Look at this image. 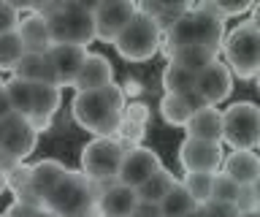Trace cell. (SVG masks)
Here are the masks:
<instances>
[{
    "label": "cell",
    "instance_id": "9c48e42d",
    "mask_svg": "<svg viewBox=\"0 0 260 217\" xmlns=\"http://www.w3.org/2000/svg\"><path fill=\"white\" fill-rule=\"evenodd\" d=\"M222 147L219 141H206V139H195V136H187V139L179 144V163L187 174L192 171H209L217 174L222 168Z\"/></svg>",
    "mask_w": 260,
    "mask_h": 217
},
{
    "label": "cell",
    "instance_id": "4fadbf2b",
    "mask_svg": "<svg viewBox=\"0 0 260 217\" xmlns=\"http://www.w3.org/2000/svg\"><path fill=\"white\" fill-rule=\"evenodd\" d=\"M3 125H6V131H3V144L0 147L8 149L19 160L30 158L32 149H36V141H38V131L30 125V119L22 114H11Z\"/></svg>",
    "mask_w": 260,
    "mask_h": 217
},
{
    "label": "cell",
    "instance_id": "7dc6e473",
    "mask_svg": "<svg viewBox=\"0 0 260 217\" xmlns=\"http://www.w3.org/2000/svg\"><path fill=\"white\" fill-rule=\"evenodd\" d=\"M52 3H54V0H36V6H32V11H36V14H44V11H46Z\"/></svg>",
    "mask_w": 260,
    "mask_h": 217
},
{
    "label": "cell",
    "instance_id": "ab89813d",
    "mask_svg": "<svg viewBox=\"0 0 260 217\" xmlns=\"http://www.w3.org/2000/svg\"><path fill=\"white\" fill-rule=\"evenodd\" d=\"M133 217H166L162 214V206L160 204H154V201H138V206H136V212Z\"/></svg>",
    "mask_w": 260,
    "mask_h": 217
},
{
    "label": "cell",
    "instance_id": "d6986e66",
    "mask_svg": "<svg viewBox=\"0 0 260 217\" xmlns=\"http://www.w3.org/2000/svg\"><path fill=\"white\" fill-rule=\"evenodd\" d=\"M114 82V68L109 57L103 54H87L84 66H81L76 82H73V90H98V87H106Z\"/></svg>",
    "mask_w": 260,
    "mask_h": 217
},
{
    "label": "cell",
    "instance_id": "9f6ffc18",
    "mask_svg": "<svg viewBox=\"0 0 260 217\" xmlns=\"http://www.w3.org/2000/svg\"><path fill=\"white\" fill-rule=\"evenodd\" d=\"M0 217H6V214H0Z\"/></svg>",
    "mask_w": 260,
    "mask_h": 217
},
{
    "label": "cell",
    "instance_id": "e575fe53",
    "mask_svg": "<svg viewBox=\"0 0 260 217\" xmlns=\"http://www.w3.org/2000/svg\"><path fill=\"white\" fill-rule=\"evenodd\" d=\"M214 3H217L219 14H222V17L228 19V17H239V14L249 11L255 0H214Z\"/></svg>",
    "mask_w": 260,
    "mask_h": 217
},
{
    "label": "cell",
    "instance_id": "8d00e7d4",
    "mask_svg": "<svg viewBox=\"0 0 260 217\" xmlns=\"http://www.w3.org/2000/svg\"><path fill=\"white\" fill-rule=\"evenodd\" d=\"M46 206H32V204H24V201H14L11 206L6 209V217H41Z\"/></svg>",
    "mask_w": 260,
    "mask_h": 217
},
{
    "label": "cell",
    "instance_id": "db71d44e",
    "mask_svg": "<svg viewBox=\"0 0 260 217\" xmlns=\"http://www.w3.org/2000/svg\"><path fill=\"white\" fill-rule=\"evenodd\" d=\"M3 122H6V119H3ZM3 122H0V144H3V131H6V125Z\"/></svg>",
    "mask_w": 260,
    "mask_h": 217
},
{
    "label": "cell",
    "instance_id": "4dcf8cb0",
    "mask_svg": "<svg viewBox=\"0 0 260 217\" xmlns=\"http://www.w3.org/2000/svg\"><path fill=\"white\" fill-rule=\"evenodd\" d=\"M187 190L192 193V198L198 201V204H206V201H211V188H214V174L209 171H192V174H184Z\"/></svg>",
    "mask_w": 260,
    "mask_h": 217
},
{
    "label": "cell",
    "instance_id": "6f0895ef",
    "mask_svg": "<svg viewBox=\"0 0 260 217\" xmlns=\"http://www.w3.org/2000/svg\"><path fill=\"white\" fill-rule=\"evenodd\" d=\"M0 84H3V82H0Z\"/></svg>",
    "mask_w": 260,
    "mask_h": 217
},
{
    "label": "cell",
    "instance_id": "d6a6232c",
    "mask_svg": "<svg viewBox=\"0 0 260 217\" xmlns=\"http://www.w3.org/2000/svg\"><path fill=\"white\" fill-rule=\"evenodd\" d=\"M117 136L122 141H125V147L130 149V147H136V144H141L144 141V136H146V125H141V122H133V119H122V125H119V131H117Z\"/></svg>",
    "mask_w": 260,
    "mask_h": 217
},
{
    "label": "cell",
    "instance_id": "c3c4849f",
    "mask_svg": "<svg viewBox=\"0 0 260 217\" xmlns=\"http://www.w3.org/2000/svg\"><path fill=\"white\" fill-rule=\"evenodd\" d=\"M71 217H101V209L92 206V209H84V212H79V214H71Z\"/></svg>",
    "mask_w": 260,
    "mask_h": 217
},
{
    "label": "cell",
    "instance_id": "ac0fdd59",
    "mask_svg": "<svg viewBox=\"0 0 260 217\" xmlns=\"http://www.w3.org/2000/svg\"><path fill=\"white\" fill-rule=\"evenodd\" d=\"M187 136L195 139H206V141H222L225 133V111H219L217 106H203L187 119L184 125Z\"/></svg>",
    "mask_w": 260,
    "mask_h": 217
},
{
    "label": "cell",
    "instance_id": "f907efd6",
    "mask_svg": "<svg viewBox=\"0 0 260 217\" xmlns=\"http://www.w3.org/2000/svg\"><path fill=\"white\" fill-rule=\"evenodd\" d=\"M6 190H8V174H6V171H0V196H3Z\"/></svg>",
    "mask_w": 260,
    "mask_h": 217
},
{
    "label": "cell",
    "instance_id": "2e32d148",
    "mask_svg": "<svg viewBox=\"0 0 260 217\" xmlns=\"http://www.w3.org/2000/svg\"><path fill=\"white\" fill-rule=\"evenodd\" d=\"M16 79H27L32 84H57V74L49 52H24L14 66Z\"/></svg>",
    "mask_w": 260,
    "mask_h": 217
},
{
    "label": "cell",
    "instance_id": "ee69618b",
    "mask_svg": "<svg viewBox=\"0 0 260 217\" xmlns=\"http://www.w3.org/2000/svg\"><path fill=\"white\" fill-rule=\"evenodd\" d=\"M122 90H125V95H130V98H138V95L144 92V84L138 82V79H125V84H122Z\"/></svg>",
    "mask_w": 260,
    "mask_h": 217
},
{
    "label": "cell",
    "instance_id": "52a82bcc",
    "mask_svg": "<svg viewBox=\"0 0 260 217\" xmlns=\"http://www.w3.org/2000/svg\"><path fill=\"white\" fill-rule=\"evenodd\" d=\"M125 152L127 147L119 136H95L81 149V171L98 182H114Z\"/></svg>",
    "mask_w": 260,
    "mask_h": 217
},
{
    "label": "cell",
    "instance_id": "5b68a950",
    "mask_svg": "<svg viewBox=\"0 0 260 217\" xmlns=\"http://www.w3.org/2000/svg\"><path fill=\"white\" fill-rule=\"evenodd\" d=\"M160 44H162V27L160 22L149 17L146 11L138 9L136 17L127 22V27L117 36V46L119 57H125L127 63H146L152 60L154 54L160 52Z\"/></svg>",
    "mask_w": 260,
    "mask_h": 217
},
{
    "label": "cell",
    "instance_id": "6da1fadb",
    "mask_svg": "<svg viewBox=\"0 0 260 217\" xmlns=\"http://www.w3.org/2000/svg\"><path fill=\"white\" fill-rule=\"evenodd\" d=\"M125 90L117 84H106L98 90H76L71 101L73 119L95 136H117L122 119H125Z\"/></svg>",
    "mask_w": 260,
    "mask_h": 217
},
{
    "label": "cell",
    "instance_id": "74e56055",
    "mask_svg": "<svg viewBox=\"0 0 260 217\" xmlns=\"http://www.w3.org/2000/svg\"><path fill=\"white\" fill-rule=\"evenodd\" d=\"M236 209H239V214H241V212H249V209H257V196H255V190H252V184H247V188L239 190Z\"/></svg>",
    "mask_w": 260,
    "mask_h": 217
},
{
    "label": "cell",
    "instance_id": "680465c9",
    "mask_svg": "<svg viewBox=\"0 0 260 217\" xmlns=\"http://www.w3.org/2000/svg\"><path fill=\"white\" fill-rule=\"evenodd\" d=\"M257 147H260V144H257Z\"/></svg>",
    "mask_w": 260,
    "mask_h": 217
},
{
    "label": "cell",
    "instance_id": "836d02e7",
    "mask_svg": "<svg viewBox=\"0 0 260 217\" xmlns=\"http://www.w3.org/2000/svg\"><path fill=\"white\" fill-rule=\"evenodd\" d=\"M16 27H19V9H14L11 3L0 0V36L11 33Z\"/></svg>",
    "mask_w": 260,
    "mask_h": 217
},
{
    "label": "cell",
    "instance_id": "30bf717a",
    "mask_svg": "<svg viewBox=\"0 0 260 217\" xmlns=\"http://www.w3.org/2000/svg\"><path fill=\"white\" fill-rule=\"evenodd\" d=\"M136 0H103L95 9V30L98 41L114 44L117 36L127 27V22L136 17Z\"/></svg>",
    "mask_w": 260,
    "mask_h": 217
},
{
    "label": "cell",
    "instance_id": "ba28073f",
    "mask_svg": "<svg viewBox=\"0 0 260 217\" xmlns=\"http://www.w3.org/2000/svg\"><path fill=\"white\" fill-rule=\"evenodd\" d=\"M222 141L231 149H255L260 144V106L252 101H239L225 109Z\"/></svg>",
    "mask_w": 260,
    "mask_h": 217
},
{
    "label": "cell",
    "instance_id": "d590c367",
    "mask_svg": "<svg viewBox=\"0 0 260 217\" xmlns=\"http://www.w3.org/2000/svg\"><path fill=\"white\" fill-rule=\"evenodd\" d=\"M30 176H32V166H24V160L14 171H8V190H22L24 184H30Z\"/></svg>",
    "mask_w": 260,
    "mask_h": 217
},
{
    "label": "cell",
    "instance_id": "e0dca14e",
    "mask_svg": "<svg viewBox=\"0 0 260 217\" xmlns=\"http://www.w3.org/2000/svg\"><path fill=\"white\" fill-rule=\"evenodd\" d=\"M16 33L22 36V44H24V49H27V52H49L54 46L52 30H49V22H46L44 14L30 11L27 17H22Z\"/></svg>",
    "mask_w": 260,
    "mask_h": 217
},
{
    "label": "cell",
    "instance_id": "277c9868",
    "mask_svg": "<svg viewBox=\"0 0 260 217\" xmlns=\"http://www.w3.org/2000/svg\"><path fill=\"white\" fill-rule=\"evenodd\" d=\"M49 22L54 44H92L98 38L95 30V14L76 6L73 0H54L52 6L44 11Z\"/></svg>",
    "mask_w": 260,
    "mask_h": 217
},
{
    "label": "cell",
    "instance_id": "f1b7e54d",
    "mask_svg": "<svg viewBox=\"0 0 260 217\" xmlns=\"http://www.w3.org/2000/svg\"><path fill=\"white\" fill-rule=\"evenodd\" d=\"M27 52L22 44V36L11 30V33L0 36V71H14V66L19 63V57Z\"/></svg>",
    "mask_w": 260,
    "mask_h": 217
},
{
    "label": "cell",
    "instance_id": "b9f144b4",
    "mask_svg": "<svg viewBox=\"0 0 260 217\" xmlns=\"http://www.w3.org/2000/svg\"><path fill=\"white\" fill-rule=\"evenodd\" d=\"M11 114H16V111H14V103H11V98H8L6 84H0V122H3V119H8Z\"/></svg>",
    "mask_w": 260,
    "mask_h": 217
},
{
    "label": "cell",
    "instance_id": "11a10c76",
    "mask_svg": "<svg viewBox=\"0 0 260 217\" xmlns=\"http://www.w3.org/2000/svg\"><path fill=\"white\" fill-rule=\"evenodd\" d=\"M255 82H257V90H260V74H257V76H255Z\"/></svg>",
    "mask_w": 260,
    "mask_h": 217
},
{
    "label": "cell",
    "instance_id": "83f0119b",
    "mask_svg": "<svg viewBox=\"0 0 260 217\" xmlns=\"http://www.w3.org/2000/svg\"><path fill=\"white\" fill-rule=\"evenodd\" d=\"M174 184H176L174 174L166 171V168H160V171H154L149 179L138 188V196H141L144 201H154V204H160V201L168 196V190L174 188Z\"/></svg>",
    "mask_w": 260,
    "mask_h": 217
},
{
    "label": "cell",
    "instance_id": "7bdbcfd3",
    "mask_svg": "<svg viewBox=\"0 0 260 217\" xmlns=\"http://www.w3.org/2000/svg\"><path fill=\"white\" fill-rule=\"evenodd\" d=\"M19 163H22L19 158H14L8 149H3V147H0V171H6V174H8V171H14V168L19 166Z\"/></svg>",
    "mask_w": 260,
    "mask_h": 217
},
{
    "label": "cell",
    "instance_id": "3957f363",
    "mask_svg": "<svg viewBox=\"0 0 260 217\" xmlns=\"http://www.w3.org/2000/svg\"><path fill=\"white\" fill-rule=\"evenodd\" d=\"M117 182V179H114ZM111 182H98L92 176H87L84 171H71L62 176V182L46 196L44 206L49 212L60 214V217H71V214H79L84 209H92L98 206L101 201V193L109 188Z\"/></svg>",
    "mask_w": 260,
    "mask_h": 217
},
{
    "label": "cell",
    "instance_id": "f5cc1de1",
    "mask_svg": "<svg viewBox=\"0 0 260 217\" xmlns=\"http://www.w3.org/2000/svg\"><path fill=\"white\" fill-rule=\"evenodd\" d=\"M252 190H255V196H257V206H260V176H257V182L252 184Z\"/></svg>",
    "mask_w": 260,
    "mask_h": 217
},
{
    "label": "cell",
    "instance_id": "7402d4cb",
    "mask_svg": "<svg viewBox=\"0 0 260 217\" xmlns=\"http://www.w3.org/2000/svg\"><path fill=\"white\" fill-rule=\"evenodd\" d=\"M195 6V0H141V11H146L149 17L160 22L162 33L174 25V19H179L184 11H190Z\"/></svg>",
    "mask_w": 260,
    "mask_h": 217
},
{
    "label": "cell",
    "instance_id": "7a4b0ae2",
    "mask_svg": "<svg viewBox=\"0 0 260 217\" xmlns=\"http://www.w3.org/2000/svg\"><path fill=\"white\" fill-rule=\"evenodd\" d=\"M222 38H225V17L203 11L198 6H192L190 11H184L182 17L174 19V25L166 30L168 54L174 49H182V46H209V49L219 52Z\"/></svg>",
    "mask_w": 260,
    "mask_h": 217
},
{
    "label": "cell",
    "instance_id": "f6af8a7d",
    "mask_svg": "<svg viewBox=\"0 0 260 217\" xmlns=\"http://www.w3.org/2000/svg\"><path fill=\"white\" fill-rule=\"evenodd\" d=\"M6 3H11L14 9H19V11H32L36 0H6Z\"/></svg>",
    "mask_w": 260,
    "mask_h": 217
},
{
    "label": "cell",
    "instance_id": "44dd1931",
    "mask_svg": "<svg viewBox=\"0 0 260 217\" xmlns=\"http://www.w3.org/2000/svg\"><path fill=\"white\" fill-rule=\"evenodd\" d=\"M68 174V168H65L60 160H41V163L32 166V176H30V188L38 193L41 198L46 201V196L52 193L57 184L62 182V176Z\"/></svg>",
    "mask_w": 260,
    "mask_h": 217
},
{
    "label": "cell",
    "instance_id": "7c38bea8",
    "mask_svg": "<svg viewBox=\"0 0 260 217\" xmlns=\"http://www.w3.org/2000/svg\"><path fill=\"white\" fill-rule=\"evenodd\" d=\"M87 46L81 44H54L49 49V57H52L54 74H57V84L60 87H73L81 66L87 60Z\"/></svg>",
    "mask_w": 260,
    "mask_h": 217
},
{
    "label": "cell",
    "instance_id": "484cf974",
    "mask_svg": "<svg viewBox=\"0 0 260 217\" xmlns=\"http://www.w3.org/2000/svg\"><path fill=\"white\" fill-rule=\"evenodd\" d=\"M195 114L192 106L187 103L184 95H176V92H166L160 101V117L166 119L168 125H176V128H184L187 119Z\"/></svg>",
    "mask_w": 260,
    "mask_h": 217
},
{
    "label": "cell",
    "instance_id": "f35d334b",
    "mask_svg": "<svg viewBox=\"0 0 260 217\" xmlns=\"http://www.w3.org/2000/svg\"><path fill=\"white\" fill-rule=\"evenodd\" d=\"M125 117L133 119V122L146 125V122H149V117H152V109L146 106V103H130V106L125 109Z\"/></svg>",
    "mask_w": 260,
    "mask_h": 217
},
{
    "label": "cell",
    "instance_id": "603a6c76",
    "mask_svg": "<svg viewBox=\"0 0 260 217\" xmlns=\"http://www.w3.org/2000/svg\"><path fill=\"white\" fill-rule=\"evenodd\" d=\"M160 206H162V214L166 217H187L195 206H198V201L192 198V193L187 190L184 182H176L174 188L168 190V196L160 201Z\"/></svg>",
    "mask_w": 260,
    "mask_h": 217
},
{
    "label": "cell",
    "instance_id": "bcb514c9",
    "mask_svg": "<svg viewBox=\"0 0 260 217\" xmlns=\"http://www.w3.org/2000/svg\"><path fill=\"white\" fill-rule=\"evenodd\" d=\"M73 3H76V6H81V9H87V11H92V14H95V9H98V6L103 3V0H73Z\"/></svg>",
    "mask_w": 260,
    "mask_h": 217
},
{
    "label": "cell",
    "instance_id": "8992f818",
    "mask_svg": "<svg viewBox=\"0 0 260 217\" xmlns=\"http://www.w3.org/2000/svg\"><path fill=\"white\" fill-rule=\"evenodd\" d=\"M222 49L233 76L255 79L260 74V30L252 22H241L239 27H233L222 41Z\"/></svg>",
    "mask_w": 260,
    "mask_h": 217
},
{
    "label": "cell",
    "instance_id": "60d3db41",
    "mask_svg": "<svg viewBox=\"0 0 260 217\" xmlns=\"http://www.w3.org/2000/svg\"><path fill=\"white\" fill-rule=\"evenodd\" d=\"M30 125L36 128L38 133H46V131H52V125H54V114H30Z\"/></svg>",
    "mask_w": 260,
    "mask_h": 217
},
{
    "label": "cell",
    "instance_id": "d4e9b609",
    "mask_svg": "<svg viewBox=\"0 0 260 217\" xmlns=\"http://www.w3.org/2000/svg\"><path fill=\"white\" fill-rule=\"evenodd\" d=\"M171 60H176L179 66L190 68L192 74H201L203 68L217 60V49H209V46H182V49L171 52Z\"/></svg>",
    "mask_w": 260,
    "mask_h": 217
},
{
    "label": "cell",
    "instance_id": "9a60e30c",
    "mask_svg": "<svg viewBox=\"0 0 260 217\" xmlns=\"http://www.w3.org/2000/svg\"><path fill=\"white\" fill-rule=\"evenodd\" d=\"M138 201H141V196H138L136 188L122 184V182H111L101 193L98 209H101V217H133Z\"/></svg>",
    "mask_w": 260,
    "mask_h": 217
},
{
    "label": "cell",
    "instance_id": "f546056e",
    "mask_svg": "<svg viewBox=\"0 0 260 217\" xmlns=\"http://www.w3.org/2000/svg\"><path fill=\"white\" fill-rule=\"evenodd\" d=\"M62 101V87L60 84H36V103L32 114H54Z\"/></svg>",
    "mask_w": 260,
    "mask_h": 217
},
{
    "label": "cell",
    "instance_id": "681fc988",
    "mask_svg": "<svg viewBox=\"0 0 260 217\" xmlns=\"http://www.w3.org/2000/svg\"><path fill=\"white\" fill-rule=\"evenodd\" d=\"M249 22H252V25H255V27L260 30V3L255 6V11H252V19H249Z\"/></svg>",
    "mask_w": 260,
    "mask_h": 217
},
{
    "label": "cell",
    "instance_id": "4316f807",
    "mask_svg": "<svg viewBox=\"0 0 260 217\" xmlns=\"http://www.w3.org/2000/svg\"><path fill=\"white\" fill-rule=\"evenodd\" d=\"M6 90H8V98L14 103V111L22 117H30L32 114V103H36V84L27 82V79H11L6 82Z\"/></svg>",
    "mask_w": 260,
    "mask_h": 217
},
{
    "label": "cell",
    "instance_id": "816d5d0a",
    "mask_svg": "<svg viewBox=\"0 0 260 217\" xmlns=\"http://www.w3.org/2000/svg\"><path fill=\"white\" fill-rule=\"evenodd\" d=\"M239 217H260V206L257 209H249V212H241Z\"/></svg>",
    "mask_w": 260,
    "mask_h": 217
},
{
    "label": "cell",
    "instance_id": "5bb4252c",
    "mask_svg": "<svg viewBox=\"0 0 260 217\" xmlns=\"http://www.w3.org/2000/svg\"><path fill=\"white\" fill-rule=\"evenodd\" d=\"M195 87L203 92V98H206L211 106L222 103L228 95H231V90H233V71H231V66L214 60L211 66H206L198 74V84Z\"/></svg>",
    "mask_w": 260,
    "mask_h": 217
},
{
    "label": "cell",
    "instance_id": "cb8c5ba5",
    "mask_svg": "<svg viewBox=\"0 0 260 217\" xmlns=\"http://www.w3.org/2000/svg\"><path fill=\"white\" fill-rule=\"evenodd\" d=\"M195 84H198V74H192L190 68L179 66L176 60H168L166 71H162V87H166V92L184 95V92L195 90Z\"/></svg>",
    "mask_w": 260,
    "mask_h": 217
},
{
    "label": "cell",
    "instance_id": "1f68e13d",
    "mask_svg": "<svg viewBox=\"0 0 260 217\" xmlns=\"http://www.w3.org/2000/svg\"><path fill=\"white\" fill-rule=\"evenodd\" d=\"M239 190L241 184L233 179V176H228L225 171L222 174H214V188H211V201H228V204H236V198H239Z\"/></svg>",
    "mask_w": 260,
    "mask_h": 217
},
{
    "label": "cell",
    "instance_id": "ffe728a7",
    "mask_svg": "<svg viewBox=\"0 0 260 217\" xmlns=\"http://www.w3.org/2000/svg\"><path fill=\"white\" fill-rule=\"evenodd\" d=\"M222 171L233 176L241 188H247V184H255L260 176V158L252 149H233L222 160Z\"/></svg>",
    "mask_w": 260,
    "mask_h": 217
},
{
    "label": "cell",
    "instance_id": "8fae6325",
    "mask_svg": "<svg viewBox=\"0 0 260 217\" xmlns=\"http://www.w3.org/2000/svg\"><path fill=\"white\" fill-rule=\"evenodd\" d=\"M162 163H160V155L149 147H130L122 158V166H119V174H117V182L122 184H130V188H141V184L149 179L154 171H160Z\"/></svg>",
    "mask_w": 260,
    "mask_h": 217
}]
</instances>
